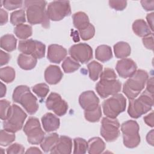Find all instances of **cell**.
I'll return each mask as SVG.
<instances>
[{
	"mask_svg": "<svg viewBox=\"0 0 154 154\" xmlns=\"http://www.w3.org/2000/svg\"><path fill=\"white\" fill-rule=\"evenodd\" d=\"M81 38L84 40H88L93 37L95 34V28L94 26L90 23L85 28L79 31Z\"/></svg>",
	"mask_w": 154,
	"mask_h": 154,
	"instance_id": "obj_38",
	"label": "cell"
},
{
	"mask_svg": "<svg viewBox=\"0 0 154 154\" xmlns=\"http://www.w3.org/2000/svg\"><path fill=\"white\" fill-rule=\"evenodd\" d=\"M121 82L116 79H102L96 85V90L102 98H106L111 95H114L120 91Z\"/></svg>",
	"mask_w": 154,
	"mask_h": 154,
	"instance_id": "obj_12",
	"label": "cell"
},
{
	"mask_svg": "<svg viewBox=\"0 0 154 154\" xmlns=\"http://www.w3.org/2000/svg\"><path fill=\"white\" fill-rule=\"evenodd\" d=\"M12 98L14 102L20 103L28 113L32 115L38 109L37 97L26 85H19L13 91Z\"/></svg>",
	"mask_w": 154,
	"mask_h": 154,
	"instance_id": "obj_2",
	"label": "cell"
},
{
	"mask_svg": "<svg viewBox=\"0 0 154 154\" xmlns=\"http://www.w3.org/2000/svg\"><path fill=\"white\" fill-rule=\"evenodd\" d=\"M1 96L0 97H2L6 94V86L2 82H1Z\"/></svg>",
	"mask_w": 154,
	"mask_h": 154,
	"instance_id": "obj_53",
	"label": "cell"
},
{
	"mask_svg": "<svg viewBox=\"0 0 154 154\" xmlns=\"http://www.w3.org/2000/svg\"><path fill=\"white\" fill-rule=\"evenodd\" d=\"M74 150L73 153H85L88 149V143L82 138H75L73 140Z\"/></svg>",
	"mask_w": 154,
	"mask_h": 154,
	"instance_id": "obj_34",
	"label": "cell"
},
{
	"mask_svg": "<svg viewBox=\"0 0 154 154\" xmlns=\"http://www.w3.org/2000/svg\"><path fill=\"white\" fill-rule=\"evenodd\" d=\"M132 30L137 35L141 37H145L152 34L149 25L143 19L135 20L132 24Z\"/></svg>",
	"mask_w": 154,
	"mask_h": 154,
	"instance_id": "obj_22",
	"label": "cell"
},
{
	"mask_svg": "<svg viewBox=\"0 0 154 154\" xmlns=\"http://www.w3.org/2000/svg\"><path fill=\"white\" fill-rule=\"evenodd\" d=\"M37 63V59L30 55L20 54L17 58V64L23 70H28L34 69Z\"/></svg>",
	"mask_w": 154,
	"mask_h": 154,
	"instance_id": "obj_21",
	"label": "cell"
},
{
	"mask_svg": "<svg viewBox=\"0 0 154 154\" xmlns=\"http://www.w3.org/2000/svg\"><path fill=\"white\" fill-rule=\"evenodd\" d=\"M46 11L49 20H61L71 14L70 2L68 1H52L49 4Z\"/></svg>",
	"mask_w": 154,
	"mask_h": 154,
	"instance_id": "obj_9",
	"label": "cell"
},
{
	"mask_svg": "<svg viewBox=\"0 0 154 154\" xmlns=\"http://www.w3.org/2000/svg\"><path fill=\"white\" fill-rule=\"evenodd\" d=\"M72 139L67 136L61 135L55 145L50 151L51 153L58 154H69L72 152Z\"/></svg>",
	"mask_w": 154,
	"mask_h": 154,
	"instance_id": "obj_18",
	"label": "cell"
},
{
	"mask_svg": "<svg viewBox=\"0 0 154 154\" xmlns=\"http://www.w3.org/2000/svg\"><path fill=\"white\" fill-rule=\"evenodd\" d=\"M100 135L108 142H112L117 139L120 135L119 128L120 126L119 120L108 117L102 120Z\"/></svg>",
	"mask_w": 154,
	"mask_h": 154,
	"instance_id": "obj_11",
	"label": "cell"
},
{
	"mask_svg": "<svg viewBox=\"0 0 154 154\" xmlns=\"http://www.w3.org/2000/svg\"><path fill=\"white\" fill-rule=\"evenodd\" d=\"M1 59H0V64L1 66H2L8 63L10 60V55L8 53L4 52L3 51H1Z\"/></svg>",
	"mask_w": 154,
	"mask_h": 154,
	"instance_id": "obj_46",
	"label": "cell"
},
{
	"mask_svg": "<svg viewBox=\"0 0 154 154\" xmlns=\"http://www.w3.org/2000/svg\"><path fill=\"white\" fill-rule=\"evenodd\" d=\"M146 91L153 94V78L151 77L147 81V87Z\"/></svg>",
	"mask_w": 154,
	"mask_h": 154,
	"instance_id": "obj_49",
	"label": "cell"
},
{
	"mask_svg": "<svg viewBox=\"0 0 154 154\" xmlns=\"http://www.w3.org/2000/svg\"><path fill=\"white\" fill-rule=\"evenodd\" d=\"M72 19L74 26L78 29V31L85 28L90 23L88 16L82 11L73 14Z\"/></svg>",
	"mask_w": 154,
	"mask_h": 154,
	"instance_id": "obj_24",
	"label": "cell"
},
{
	"mask_svg": "<svg viewBox=\"0 0 154 154\" xmlns=\"http://www.w3.org/2000/svg\"><path fill=\"white\" fill-rule=\"evenodd\" d=\"M146 140L151 146H153V129H152L146 135Z\"/></svg>",
	"mask_w": 154,
	"mask_h": 154,
	"instance_id": "obj_51",
	"label": "cell"
},
{
	"mask_svg": "<svg viewBox=\"0 0 154 154\" xmlns=\"http://www.w3.org/2000/svg\"><path fill=\"white\" fill-rule=\"evenodd\" d=\"M131 51V47L126 42H119L114 45V54L117 58H126L130 55Z\"/></svg>",
	"mask_w": 154,
	"mask_h": 154,
	"instance_id": "obj_26",
	"label": "cell"
},
{
	"mask_svg": "<svg viewBox=\"0 0 154 154\" xmlns=\"http://www.w3.org/2000/svg\"><path fill=\"white\" fill-rule=\"evenodd\" d=\"M79 103L84 110H91L99 105V99L94 91H86L80 94Z\"/></svg>",
	"mask_w": 154,
	"mask_h": 154,
	"instance_id": "obj_16",
	"label": "cell"
},
{
	"mask_svg": "<svg viewBox=\"0 0 154 154\" xmlns=\"http://www.w3.org/2000/svg\"><path fill=\"white\" fill-rule=\"evenodd\" d=\"M44 76L45 81L49 84L55 85L61 80L63 74L58 66L50 65L46 69Z\"/></svg>",
	"mask_w": 154,
	"mask_h": 154,
	"instance_id": "obj_19",
	"label": "cell"
},
{
	"mask_svg": "<svg viewBox=\"0 0 154 154\" xmlns=\"http://www.w3.org/2000/svg\"><path fill=\"white\" fill-rule=\"evenodd\" d=\"M61 66L64 72L67 73L74 72L81 67V64L78 61L70 57L66 58Z\"/></svg>",
	"mask_w": 154,
	"mask_h": 154,
	"instance_id": "obj_31",
	"label": "cell"
},
{
	"mask_svg": "<svg viewBox=\"0 0 154 154\" xmlns=\"http://www.w3.org/2000/svg\"><path fill=\"white\" fill-rule=\"evenodd\" d=\"M14 133L7 131L5 129L0 132V144L2 146H7L13 143L15 140Z\"/></svg>",
	"mask_w": 154,
	"mask_h": 154,
	"instance_id": "obj_36",
	"label": "cell"
},
{
	"mask_svg": "<svg viewBox=\"0 0 154 154\" xmlns=\"http://www.w3.org/2000/svg\"><path fill=\"white\" fill-rule=\"evenodd\" d=\"M95 56L96 59L101 62L109 61L112 58V53L111 47L105 45L99 46L96 49Z\"/></svg>",
	"mask_w": 154,
	"mask_h": 154,
	"instance_id": "obj_25",
	"label": "cell"
},
{
	"mask_svg": "<svg viewBox=\"0 0 154 154\" xmlns=\"http://www.w3.org/2000/svg\"><path fill=\"white\" fill-rule=\"evenodd\" d=\"M32 90L40 98H45L49 91V88L45 83L37 84L32 87Z\"/></svg>",
	"mask_w": 154,
	"mask_h": 154,
	"instance_id": "obj_37",
	"label": "cell"
},
{
	"mask_svg": "<svg viewBox=\"0 0 154 154\" xmlns=\"http://www.w3.org/2000/svg\"><path fill=\"white\" fill-rule=\"evenodd\" d=\"M153 15H154V13H151L150 14H147L146 16V19L149 23V26L150 29H151L152 31H153Z\"/></svg>",
	"mask_w": 154,
	"mask_h": 154,
	"instance_id": "obj_50",
	"label": "cell"
},
{
	"mask_svg": "<svg viewBox=\"0 0 154 154\" xmlns=\"http://www.w3.org/2000/svg\"><path fill=\"white\" fill-rule=\"evenodd\" d=\"M58 139L59 135L58 134H50L43 138L40 143V147L45 152H49L55 146Z\"/></svg>",
	"mask_w": 154,
	"mask_h": 154,
	"instance_id": "obj_27",
	"label": "cell"
},
{
	"mask_svg": "<svg viewBox=\"0 0 154 154\" xmlns=\"http://www.w3.org/2000/svg\"><path fill=\"white\" fill-rule=\"evenodd\" d=\"M87 67L90 78L94 81H97L102 72L103 66L96 61H93L87 64Z\"/></svg>",
	"mask_w": 154,
	"mask_h": 154,
	"instance_id": "obj_29",
	"label": "cell"
},
{
	"mask_svg": "<svg viewBox=\"0 0 154 154\" xmlns=\"http://www.w3.org/2000/svg\"><path fill=\"white\" fill-rule=\"evenodd\" d=\"M46 108L52 110L58 116H63L67 111L68 104L63 100L61 96L57 93H51L46 100Z\"/></svg>",
	"mask_w": 154,
	"mask_h": 154,
	"instance_id": "obj_14",
	"label": "cell"
},
{
	"mask_svg": "<svg viewBox=\"0 0 154 154\" xmlns=\"http://www.w3.org/2000/svg\"><path fill=\"white\" fill-rule=\"evenodd\" d=\"M0 78L6 83L13 81L15 78V71L11 67H5L0 69Z\"/></svg>",
	"mask_w": 154,
	"mask_h": 154,
	"instance_id": "obj_33",
	"label": "cell"
},
{
	"mask_svg": "<svg viewBox=\"0 0 154 154\" xmlns=\"http://www.w3.org/2000/svg\"><path fill=\"white\" fill-rule=\"evenodd\" d=\"M2 2V5L5 8L8 10H13L22 6V1L16 0H4Z\"/></svg>",
	"mask_w": 154,
	"mask_h": 154,
	"instance_id": "obj_40",
	"label": "cell"
},
{
	"mask_svg": "<svg viewBox=\"0 0 154 154\" xmlns=\"http://www.w3.org/2000/svg\"><path fill=\"white\" fill-rule=\"evenodd\" d=\"M0 103H1V119L2 120H5L8 115L9 114L10 108H11V105H10V102H8L7 100L3 99L0 100Z\"/></svg>",
	"mask_w": 154,
	"mask_h": 154,
	"instance_id": "obj_39",
	"label": "cell"
},
{
	"mask_svg": "<svg viewBox=\"0 0 154 154\" xmlns=\"http://www.w3.org/2000/svg\"><path fill=\"white\" fill-rule=\"evenodd\" d=\"M144 122L149 126L153 127L154 126V120H153V112L152 111L150 114L144 117Z\"/></svg>",
	"mask_w": 154,
	"mask_h": 154,
	"instance_id": "obj_48",
	"label": "cell"
},
{
	"mask_svg": "<svg viewBox=\"0 0 154 154\" xmlns=\"http://www.w3.org/2000/svg\"><path fill=\"white\" fill-rule=\"evenodd\" d=\"M109 7L117 11H122L123 10L126 5V1H109Z\"/></svg>",
	"mask_w": 154,
	"mask_h": 154,
	"instance_id": "obj_41",
	"label": "cell"
},
{
	"mask_svg": "<svg viewBox=\"0 0 154 154\" xmlns=\"http://www.w3.org/2000/svg\"><path fill=\"white\" fill-rule=\"evenodd\" d=\"M25 148L20 144L14 143L7 149V153H23Z\"/></svg>",
	"mask_w": 154,
	"mask_h": 154,
	"instance_id": "obj_43",
	"label": "cell"
},
{
	"mask_svg": "<svg viewBox=\"0 0 154 154\" xmlns=\"http://www.w3.org/2000/svg\"><path fill=\"white\" fill-rule=\"evenodd\" d=\"M139 130V125L135 120H128L122 124L123 144L126 147L132 149L138 146L141 141Z\"/></svg>",
	"mask_w": 154,
	"mask_h": 154,
	"instance_id": "obj_6",
	"label": "cell"
},
{
	"mask_svg": "<svg viewBox=\"0 0 154 154\" xmlns=\"http://www.w3.org/2000/svg\"><path fill=\"white\" fill-rule=\"evenodd\" d=\"M41 120L43 129L47 132L56 131L60 127V122L59 118L51 112L45 114L42 117Z\"/></svg>",
	"mask_w": 154,
	"mask_h": 154,
	"instance_id": "obj_20",
	"label": "cell"
},
{
	"mask_svg": "<svg viewBox=\"0 0 154 154\" xmlns=\"http://www.w3.org/2000/svg\"><path fill=\"white\" fill-rule=\"evenodd\" d=\"M8 22V13L2 8L0 10V24L3 25Z\"/></svg>",
	"mask_w": 154,
	"mask_h": 154,
	"instance_id": "obj_47",
	"label": "cell"
},
{
	"mask_svg": "<svg viewBox=\"0 0 154 154\" xmlns=\"http://www.w3.org/2000/svg\"><path fill=\"white\" fill-rule=\"evenodd\" d=\"M23 132L27 136L28 141L32 144H40L45 138V133L36 117H31L28 119L23 127Z\"/></svg>",
	"mask_w": 154,
	"mask_h": 154,
	"instance_id": "obj_8",
	"label": "cell"
},
{
	"mask_svg": "<svg viewBox=\"0 0 154 154\" xmlns=\"http://www.w3.org/2000/svg\"><path fill=\"white\" fill-rule=\"evenodd\" d=\"M69 54L75 61L85 64L93 58L92 48L87 43H78L72 46Z\"/></svg>",
	"mask_w": 154,
	"mask_h": 154,
	"instance_id": "obj_13",
	"label": "cell"
},
{
	"mask_svg": "<svg viewBox=\"0 0 154 154\" xmlns=\"http://www.w3.org/2000/svg\"><path fill=\"white\" fill-rule=\"evenodd\" d=\"M148 78L146 71L141 69L137 70L123 84V92L129 100L136 98L144 88Z\"/></svg>",
	"mask_w": 154,
	"mask_h": 154,
	"instance_id": "obj_3",
	"label": "cell"
},
{
	"mask_svg": "<svg viewBox=\"0 0 154 154\" xmlns=\"http://www.w3.org/2000/svg\"><path fill=\"white\" fill-rule=\"evenodd\" d=\"M26 21L25 13L23 10H19L13 11L10 15V22L13 25H19L22 24Z\"/></svg>",
	"mask_w": 154,
	"mask_h": 154,
	"instance_id": "obj_35",
	"label": "cell"
},
{
	"mask_svg": "<svg viewBox=\"0 0 154 154\" xmlns=\"http://www.w3.org/2000/svg\"><path fill=\"white\" fill-rule=\"evenodd\" d=\"M141 4L142 7L146 10V11H152L154 8V1H146L143 0L141 1Z\"/></svg>",
	"mask_w": 154,
	"mask_h": 154,
	"instance_id": "obj_45",
	"label": "cell"
},
{
	"mask_svg": "<svg viewBox=\"0 0 154 154\" xmlns=\"http://www.w3.org/2000/svg\"><path fill=\"white\" fill-rule=\"evenodd\" d=\"M100 78L102 79H116L117 75L112 69L106 68L100 73Z\"/></svg>",
	"mask_w": 154,
	"mask_h": 154,
	"instance_id": "obj_42",
	"label": "cell"
},
{
	"mask_svg": "<svg viewBox=\"0 0 154 154\" xmlns=\"http://www.w3.org/2000/svg\"><path fill=\"white\" fill-rule=\"evenodd\" d=\"M26 117V114L20 107L12 105L7 118L3 121L4 129L13 133L19 131L22 129Z\"/></svg>",
	"mask_w": 154,
	"mask_h": 154,
	"instance_id": "obj_5",
	"label": "cell"
},
{
	"mask_svg": "<svg viewBox=\"0 0 154 154\" xmlns=\"http://www.w3.org/2000/svg\"><path fill=\"white\" fill-rule=\"evenodd\" d=\"M26 153H42V151L36 147H31L29 148L25 152Z\"/></svg>",
	"mask_w": 154,
	"mask_h": 154,
	"instance_id": "obj_52",
	"label": "cell"
},
{
	"mask_svg": "<svg viewBox=\"0 0 154 154\" xmlns=\"http://www.w3.org/2000/svg\"><path fill=\"white\" fill-rule=\"evenodd\" d=\"M17 39L13 35L5 34L1 38V48L8 52H11L16 49Z\"/></svg>",
	"mask_w": 154,
	"mask_h": 154,
	"instance_id": "obj_28",
	"label": "cell"
},
{
	"mask_svg": "<svg viewBox=\"0 0 154 154\" xmlns=\"http://www.w3.org/2000/svg\"><path fill=\"white\" fill-rule=\"evenodd\" d=\"M88 153L89 154H99L105 149V144L99 137H93L88 141Z\"/></svg>",
	"mask_w": 154,
	"mask_h": 154,
	"instance_id": "obj_23",
	"label": "cell"
},
{
	"mask_svg": "<svg viewBox=\"0 0 154 154\" xmlns=\"http://www.w3.org/2000/svg\"><path fill=\"white\" fill-rule=\"evenodd\" d=\"M143 43L144 46L148 49H150L152 51L153 50V33L150 35L143 37Z\"/></svg>",
	"mask_w": 154,
	"mask_h": 154,
	"instance_id": "obj_44",
	"label": "cell"
},
{
	"mask_svg": "<svg viewBox=\"0 0 154 154\" xmlns=\"http://www.w3.org/2000/svg\"><path fill=\"white\" fill-rule=\"evenodd\" d=\"M24 4L26 8V17L28 22L30 24H42V26L45 28L49 27V19L45 8L46 5H47V2L46 1H25Z\"/></svg>",
	"mask_w": 154,
	"mask_h": 154,
	"instance_id": "obj_1",
	"label": "cell"
},
{
	"mask_svg": "<svg viewBox=\"0 0 154 154\" xmlns=\"http://www.w3.org/2000/svg\"><path fill=\"white\" fill-rule=\"evenodd\" d=\"M153 105V94L145 90L137 99L129 100L128 113L132 118L138 119L149 111Z\"/></svg>",
	"mask_w": 154,
	"mask_h": 154,
	"instance_id": "obj_4",
	"label": "cell"
},
{
	"mask_svg": "<svg viewBox=\"0 0 154 154\" xmlns=\"http://www.w3.org/2000/svg\"><path fill=\"white\" fill-rule=\"evenodd\" d=\"M67 54V50L62 46L52 44L48 46V59L52 63H60Z\"/></svg>",
	"mask_w": 154,
	"mask_h": 154,
	"instance_id": "obj_17",
	"label": "cell"
},
{
	"mask_svg": "<svg viewBox=\"0 0 154 154\" xmlns=\"http://www.w3.org/2000/svg\"><path fill=\"white\" fill-rule=\"evenodd\" d=\"M116 69L119 75L123 78L132 76L137 69L136 63L130 58H123L117 61Z\"/></svg>",
	"mask_w": 154,
	"mask_h": 154,
	"instance_id": "obj_15",
	"label": "cell"
},
{
	"mask_svg": "<svg viewBox=\"0 0 154 154\" xmlns=\"http://www.w3.org/2000/svg\"><path fill=\"white\" fill-rule=\"evenodd\" d=\"M126 100L122 94H116L102 103L104 114L109 118L115 119L125 111Z\"/></svg>",
	"mask_w": 154,
	"mask_h": 154,
	"instance_id": "obj_7",
	"label": "cell"
},
{
	"mask_svg": "<svg viewBox=\"0 0 154 154\" xmlns=\"http://www.w3.org/2000/svg\"><path fill=\"white\" fill-rule=\"evenodd\" d=\"M14 32L18 38L26 40L27 38L31 36L32 29L31 26L22 23L15 27Z\"/></svg>",
	"mask_w": 154,
	"mask_h": 154,
	"instance_id": "obj_30",
	"label": "cell"
},
{
	"mask_svg": "<svg viewBox=\"0 0 154 154\" xmlns=\"http://www.w3.org/2000/svg\"><path fill=\"white\" fill-rule=\"evenodd\" d=\"M18 49L24 54L30 55L37 59H40L45 57L46 46L38 40L26 39L19 41Z\"/></svg>",
	"mask_w": 154,
	"mask_h": 154,
	"instance_id": "obj_10",
	"label": "cell"
},
{
	"mask_svg": "<svg viewBox=\"0 0 154 154\" xmlns=\"http://www.w3.org/2000/svg\"><path fill=\"white\" fill-rule=\"evenodd\" d=\"M101 116L102 111L100 105L91 110H84L85 119L90 122H98L100 120Z\"/></svg>",
	"mask_w": 154,
	"mask_h": 154,
	"instance_id": "obj_32",
	"label": "cell"
}]
</instances>
